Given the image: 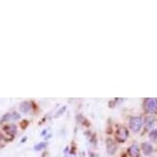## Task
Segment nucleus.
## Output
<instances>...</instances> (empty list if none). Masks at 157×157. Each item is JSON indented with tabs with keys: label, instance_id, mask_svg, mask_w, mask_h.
Segmentation results:
<instances>
[{
	"label": "nucleus",
	"instance_id": "f257e3e1",
	"mask_svg": "<svg viewBox=\"0 0 157 157\" xmlns=\"http://www.w3.org/2000/svg\"><path fill=\"white\" fill-rule=\"evenodd\" d=\"M143 118L140 116H134L131 117L130 120V127L134 131H139L141 130L142 125H143Z\"/></svg>",
	"mask_w": 157,
	"mask_h": 157
},
{
	"label": "nucleus",
	"instance_id": "f03ea898",
	"mask_svg": "<svg viewBox=\"0 0 157 157\" xmlns=\"http://www.w3.org/2000/svg\"><path fill=\"white\" fill-rule=\"evenodd\" d=\"M145 108L149 113H154L157 110V99H146Z\"/></svg>",
	"mask_w": 157,
	"mask_h": 157
},
{
	"label": "nucleus",
	"instance_id": "7ed1b4c3",
	"mask_svg": "<svg viewBox=\"0 0 157 157\" xmlns=\"http://www.w3.org/2000/svg\"><path fill=\"white\" fill-rule=\"evenodd\" d=\"M116 137H117V140H118L119 142H125L127 141V139L128 138V131L127 128L124 127H121L119 128L118 131H117L116 134Z\"/></svg>",
	"mask_w": 157,
	"mask_h": 157
},
{
	"label": "nucleus",
	"instance_id": "20e7f679",
	"mask_svg": "<svg viewBox=\"0 0 157 157\" xmlns=\"http://www.w3.org/2000/svg\"><path fill=\"white\" fill-rule=\"evenodd\" d=\"M128 152H130L131 157H139L140 156V148L137 144H133L128 149Z\"/></svg>",
	"mask_w": 157,
	"mask_h": 157
},
{
	"label": "nucleus",
	"instance_id": "39448f33",
	"mask_svg": "<svg viewBox=\"0 0 157 157\" xmlns=\"http://www.w3.org/2000/svg\"><path fill=\"white\" fill-rule=\"evenodd\" d=\"M107 151L109 154H114L115 151H116V145L114 144V142L112 140L108 139L107 140Z\"/></svg>",
	"mask_w": 157,
	"mask_h": 157
},
{
	"label": "nucleus",
	"instance_id": "423d86ee",
	"mask_svg": "<svg viewBox=\"0 0 157 157\" xmlns=\"http://www.w3.org/2000/svg\"><path fill=\"white\" fill-rule=\"evenodd\" d=\"M142 149H143V152H144L146 155H150L153 151V147H152V145L149 144V143H143Z\"/></svg>",
	"mask_w": 157,
	"mask_h": 157
},
{
	"label": "nucleus",
	"instance_id": "0eeeda50",
	"mask_svg": "<svg viewBox=\"0 0 157 157\" xmlns=\"http://www.w3.org/2000/svg\"><path fill=\"white\" fill-rule=\"evenodd\" d=\"M146 120H147V121H145V122L147 123L148 127H151V125H152L153 123H154V119L152 118V117H147Z\"/></svg>",
	"mask_w": 157,
	"mask_h": 157
},
{
	"label": "nucleus",
	"instance_id": "6e6552de",
	"mask_svg": "<svg viewBox=\"0 0 157 157\" xmlns=\"http://www.w3.org/2000/svg\"><path fill=\"white\" fill-rule=\"evenodd\" d=\"M150 138L151 139H157V130H153L150 133Z\"/></svg>",
	"mask_w": 157,
	"mask_h": 157
},
{
	"label": "nucleus",
	"instance_id": "1a4fd4ad",
	"mask_svg": "<svg viewBox=\"0 0 157 157\" xmlns=\"http://www.w3.org/2000/svg\"><path fill=\"white\" fill-rule=\"evenodd\" d=\"M44 145H45V143H41V144L37 145V147H36L35 149H36V150H40V149H42V148L44 147Z\"/></svg>",
	"mask_w": 157,
	"mask_h": 157
}]
</instances>
